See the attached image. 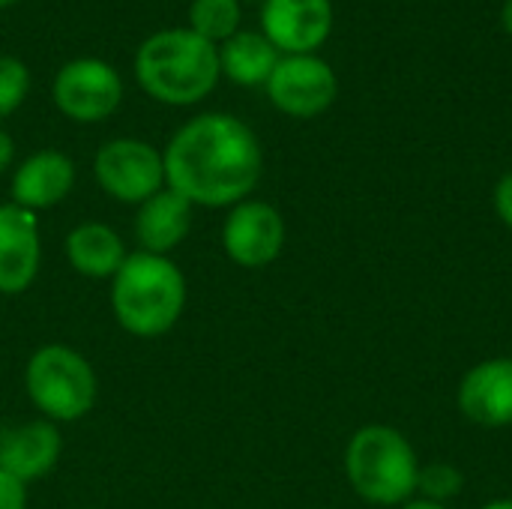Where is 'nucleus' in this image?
<instances>
[{
    "label": "nucleus",
    "mask_w": 512,
    "mask_h": 509,
    "mask_svg": "<svg viewBox=\"0 0 512 509\" xmlns=\"http://www.w3.org/2000/svg\"><path fill=\"white\" fill-rule=\"evenodd\" d=\"M75 186V165L60 150H36L30 153L12 174L9 192L12 204L39 213L57 207Z\"/></svg>",
    "instance_id": "ddd939ff"
},
{
    "label": "nucleus",
    "mask_w": 512,
    "mask_h": 509,
    "mask_svg": "<svg viewBox=\"0 0 512 509\" xmlns=\"http://www.w3.org/2000/svg\"><path fill=\"white\" fill-rule=\"evenodd\" d=\"M465 486V477L456 465L450 462H429V465H420V474H417V492L423 501H435V504H447L453 501Z\"/></svg>",
    "instance_id": "6ab92c4d"
},
{
    "label": "nucleus",
    "mask_w": 512,
    "mask_h": 509,
    "mask_svg": "<svg viewBox=\"0 0 512 509\" xmlns=\"http://www.w3.org/2000/svg\"><path fill=\"white\" fill-rule=\"evenodd\" d=\"M135 78L147 96L162 105H195L207 99L219 78V48L189 27H168L135 51Z\"/></svg>",
    "instance_id": "f03ea898"
},
{
    "label": "nucleus",
    "mask_w": 512,
    "mask_h": 509,
    "mask_svg": "<svg viewBox=\"0 0 512 509\" xmlns=\"http://www.w3.org/2000/svg\"><path fill=\"white\" fill-rule=\"evenodd\" d=\"M12 156H15V144H12V138L0 129V174L12 165Z\"/></svg>",
    "instance_id": "5701e85b"
},
{
    "label": "nucleus",
    "mask_w": 512,
    "mask_h": 509,
    "mask_svg": "<svg viewBox=\"0 0 512 509\" xmlns=\"http://www.w3.org/2000/svg\"><path fill=\"white\" fill-rule=\"evenodd\" d=\"M345 474L363 501L396 507L414 498L420 462L399 429L372 423L351 435L345 450Z\"/></svg>",
    "instance_id": "20e7f679"
},
{
    "label": "nucleus",
    "mask_w": 512,
    "mask_h": 509,
    "mask_svg": "<svg viewBox=\"0 0 512 509\" xmlns=\"http://www.w3.org/2000/svg\"><path fill=\"white\" fill-rule=\"evenodd\" d=\"M189 30L207 42H225L240 30V0H192Z\"/></svg>",
    "instance_id": "a211bd4d"
},
{
    "label": "nucleus",
    "mask_w": 512,
    "mask_h": 509,
    "mask_svg": "<svg viewBox=\"0 0 512 509\" xmlns=\"http://www.w3.org/2000/svg\"><path fill=\"white\" fill-rule=\"evenodd\" d=\"M402 509H447L444 504H435V501H423V498H411Z\"/></svg>",
    "instance_id": "b1692460"
},
{
    "label": "nucleus",
    "mask_w": 512,
    "mask_h": 509,
    "mask_svg": "<svg viewBox=\"0 0 512 509\" xmlns=\"http://www.w3.org/2000/svg\"><path fill=\"white\" fill-rule=\"evenodd\" d=\"M63 438L51 420H33L0 432V471L12 474L24 486L42 480L60 459Z\"/></svg>",
    "instance_id": "4468645a"
},
{
    "label": "nucleus",
    "mask_w": 512,
    "mask_h": 509,
    "mask_svg": "<svg viewBox=\"0 0 512 509\" xmlns=\"http://www.w3.org/2000/svg\"><path fill=\"white\" fill-rule=\"evenodd\" d=\"M279 57L282 54L273 48V42L264 33H255V30H237L219 48L222 75H228L240 87H261V84H267L273 69H276V63H279Z\"/></svg>",
    "instance_id": "f3484780"
},
{
    "label": "nucleus",
    "mask_w": 512,
    "mask_h": 509,
    "mask_svg": "<svg viewBox=\"0 0 512 509\" xmlns=\"http://www.w3.org/2000/svg\"><path fill=\"white\" fill-rule=\"evenodd\" d=\"M330 30V0H264L261 6V33L279 54H315Z\"/></svg>",
    "instance_id": "9d476101"
},
{
    "label": "nucleus",
    "mask_w": 512,
    "mask_h": 509,
    "mask_svg": "<svg viewBox=\"0 0 512 509\" xmlns=\"http://www.w3.org/2000/svg\"><path fill=\"white\" fill-rule=\"evenodd\" d=\"M66 261L75 273L87 279H114L126 261V246L120 234L105 222H81L63 240Z\"/></svg>",
    "instance_id": "dca6fc26"
},
{
    "label": "nucleus",
    "mask_w": 512,
    "mask_h": 509,
    "mask_svg": "<svg viewBox=\"0 0 512 509\" xmlns=\"http://www.w3.org/2000/svg\"><path fill=\"white\" fill-rule=\"evenodd\" d=\"M96 183L105 195L120 204H144L159 189H165V159L162 153L138 138H114L96 150L93 159Z\"/></svg>",
    "instance_id": "423d86ee"
},
{
    "label": "nucleus",
    "mask_w": 512,
    "mask_h": 509,
    "mask_svg": "<svg viewBox=\"0 0 512 509\" xmlns=\"http://www.w3.org/2000/svg\"><path fill=\"white\" fill-rule=\"evenodd\" d=\"M459 411L486 429L512 426V357L477 363L459 384Z\"/></svg>",
    "instance_id": "f8f14e48"
},
{
    "label": "nucleus",
    "mask_w": 512,
    "mask_h": 509,
    "mask_svg": "<svg viewBox=\"0 0 512 509\" xmlns=\"http://www.w3.org/2000/svg\"><path fill=\"white\" fill-rule=\"evenodd\" d=\"M501 24L504 30L512 36V0H504V9H501Z\"/></svg>",
    "instance_id": "393cba45"
},
{
    "label": "nucleus",
    "mask_w": 512,
    "mask_h": 509,
    "mask_svg": "<svg viewBox=\"0 0 512 509\" xmlns=\"http://www.w3.org/2000/svg\"><path fill=\"white\" fill-rule=\"evenodd\" d=\"M165 186L192 207H234L246 201L261 174L264 150L258 135L234 114H198L183 123L168 147Z\"/></svg>",
    "instance_id": "f257e3e1"
},
{
    "label": "nucleus",
    "mask_w": 512,
    "mask_h": 509,
    "mask_svg": "<svg viewBox=\"0 0 512 509\" xmlns=\"http://www.w3.org/2000/svg\"><path fill=\"white\" fill-rule=\"evenodd\" d=\"M270 102L297 120L324 114L339 93V78L318 54H282L270 81L264 84Z\"/></svg>",
    "instance_id": "6e6552de"
},
{
    "label": "nucleus",
    "mask_w": 512,
    "mask_h": 509,
    "mask_svg": "<svg viewBox=\"0 0 512 509\" xmlns=\"http://www.w3.org/2000/svg\"><path fill=\"white\" fill-rule=\"evenodd\" d=\"M222 246L237 267L261 270L282 255L285 219L273 204L246 198L228 210L222 225Z\"/></svg>",
    "instance_id": "1a4fd4ad"
},
{
    "label": "nucleus",
    "mask_w": 512,
    "mask_h": 509,
    "mask_svg": "<svg viewBox=\"0 0 512 509\" xmlns=\"http://www.w3.org/2000/svg\"><path fill=\"white\" fill-rule=\"evenodd\" d=\"M12 3H18V0H0V9H6V6H12Z\"/></svg>",
    "instance_id": "bb28decb"
},
{
    "label": "nucleus",
    "mask_w": 512,
    "mask_h": 509,
    "mask_svg": "<svg viewBox=\"0 0 512 509\" xmlns=\"http://www.w3.org/2000/svg\"><path fill=\"white\" fill-rule=\"evenodd\" d=\"M24 390L45 420L75 423L93 411L99 381L87 357L75 348L42 345L24 366Z\"/></svg>",
    "instance_id": "39448f33"
},
{
    "label": "nucleus",
    "mask_w": 512,
    "mask_h": 509,
    "mask_svg": "<svg viewBox=\"0 0 512 509\" xmlns=\"http://www.w3.org/2000/svg\"><path fill=\"white\" fill-rule=\"evenodd\" d=\"M27 93H30V69L12 54H0V120L15 114L27 99Z\"/></svg>",
    "instance_id": "aec40b11"
},
{
    "label": "nucleus",
    "mask_w": 512,
    "mask_h": 509,
    "mask_svg": "<svg viewBox=\"0 0 512 509\" xmlns=\"http://www.w3.org/2000/svg\"><path fill=\"white\" fill-rule=\"evenodd\" d=\"M192 204L174 189H159L153 198L138 204L135 213V240L141 252L171 255L192 231Z\"/></svg>",
    "instance_id": "2eb2a0df"
},
{
    "label": "nucleus",
    "mask_w": 512,
    "mask_h": 509,
    "mask_svg": "<svg viewBox=\"0 0 512 509\" xmlns=\"http://www.w3.org/2000/svg\"><path fill=\"white\" fill-rule=\"evenodd\" d=\"M123 102L120 72L99 57H75L54 78V105L75 123L108 120Z\"/></svg>",
    "instance_id": "0eeeda50"
},
{
    "label": "nucleus",
    "mask_w": 512,
    "mask_h": 509,
    "mask_svg": "<svg viewBox=\"0 0 512 509\" xmlns=\"http://www.w3.org/2000/svg\"><path fill=\"white\" fill-rule=\"evenodd\" d=\"M186 276L168 255L132 252L111 279L114 321L138 339H156L174 330L186 309Z\"/></svg>",
    "instance_id": "7ed1b4c3"
},
{
    "label": "nucleus",
    "mask_w": 512,
    "mask_h": 509,
    "mask_svg": "<svg viewBox=\"0 0 512 509\" xmlns=\"http://www.w3.org/2000/svg\"><path fill=\"white\" fill-rule=\"evenodd\" d=\"M495 210H498L501 222L512 228V171H507L495 186Z\"/></svg>",
    "instance_id": "4be33fe9"
},
{
    "label": "nucleus",
    "mask_w": 512,
    "mask_h": 509,
    "mask_svg": "<svg viewBox=\"0 0 512 509\" xmlns=\"http://www.w3.org/2000/svg\"><path fill=\"white\" fill-rule=\"evenodd\" d=\"M42 264V237L36 213L18 204H0V294H24Z\"/></svg>",
    "instance_id": "9b49d317"
},
{
    "label": "nucleus",
    "mask_w": 512,
    "mask_h": 509,
    "mask_svg": "<svg viewBox=\"0 0 512 509\" xmlns=\"http://www.w3.org/2000/svg\"><path fill=\"white\" fill-rule=\"evenodd\" d=\"M480 509H512V498H501V501H489L486 507Z\"/></svg>",
    "instance_id": "a878e982"
},
{
    "label": "nucleus",
    "mask_w": 512,
    "mask_h": 509,
    "mask_svg": "<svg viewBox=\"0 0 512 509\" xmlns=\"http://www.w3.org/2000/svg\"><path fill=\"white\" fill-rule=\"evenodd\" d=\"M0 509H27V486L0 471Z\"/></svg>",
    "instance_id": "412c9836"
}]
</instances>
